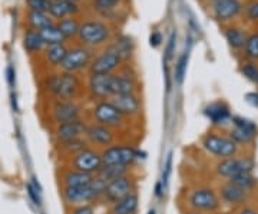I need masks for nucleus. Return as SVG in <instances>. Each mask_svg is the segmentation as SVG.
Here are the masks:
<instances>
[{"label": "nucleus", "mask_w": 258, "mask_h": 214, "mask_svg": "<svg viewBox=\"0 0 258 214\" xmlns=\"http://www.w3.org/2000/svg\"><path fill=\"white\" fill-rule=\"evenodd\" d=\"M68 54V47L64 46V43H59V45H49L46 46L45 50V56L46 61L53 66H60L63 62L64 56Z\"/></svg>", "instance_id": "28"}, {"label": "nucleus", "mask_w": 258, "mask_h": 214, "mask_svg": "<svg viewBox=\"0 0 258 214\" xmlns=\"http://www.w3.org/2000/svg\"><path fill=\"white\" fill-rule=\"evenodd\" d=\"M119 2L120 0H93V6L99 12H108L113 9L115 6H118Z\"/></svg>", "instance_id": "41"}, {"label": "nucleus", "mask_w": 258, "mask_h": 214, "mask_svg": "<svg viewBox=\"0 0 258 214\" xmlns=\"http://www.w3.org/2000/svg\"><path fill=\"white\" fill-rule=\"evenodd\" d=\"M81 106L75 101H60L57 99L52 108V118L59 125L63 122L81 120Z\"/></svg>", "instance_id": "18"}, {"label": "nucleus", "mask_w": 258, "mask_h": 214, "mask_svg": "<svg viewBox=\"0 0 258 214\" xmlns=\"http://www.w3.org/2000/svg\"><path fill=\"white\" fill-rule=\"evenodd\" d=\"M186 64H188V50L182 54V56L178 59L175 66V79L178 84L184 82L185 74H186Z\"/></svg>", "instance_id": "38"}, {"label": "nucleus", "mask_w": 258, "mask_h": 214, "mask_svg": "<svg viewBox=\"0 0 258 214\" xmlns=\"http://www.w3.org/2000/svg\"><path fill=\"white\" fill-rule=\"evenodd\" d=\"M102 166H103V163H102L101 152L98 149L89 148V147L72 157V168L92 174V176L98 174Z\"/></svg>", "instance_id": "10"}, {"label": "nucleus", "mask_w": 258, "mask_h": 214, "mask_svg": "<svg viewBox=\"0 0 258 214\" xmlns=\"http://www.w3.org/2000/svg\"><path fill=\"white\" fill-rule=\"evenodd\" d=\"M85 140L89 144L96 147H109L115 141V132L112 128H108L105 125H101L98 122H93L86 127L85 131Z\"/></svg>", "instance_id": "15"}, {"label": "nucleus", "mask_w": 258, "mask_h": 214, "mask_svg": "<svg viewBox=\"0 0 258 214\" xmlns=\"http://www.w3.org/2000/svg\"><path fill=\"white\" fill-rule=\"evenodd\" d=\"M95 176L83 173L75 168H69L62 174V184L63 187H86L92 183Z\"/></svg>", "instance_id": "23"}, {"label": "nucleus", "mask_w": 258, "mask_h": 214, "mask_svg": "<svg viewBox=\"0 0 258 214\" xmlns=\"http://www.w3.org/2000/svg\"><path fill=\"white\" fill-rule=\"evenodd\" d=\"M122 62L123 61L120 59V56L109 46L106 50H103L101 55L93 58L89 69H91V74L112 75L116 69H119Z\"/></svg>", "instance_id": "12"}, {"label": "nucleus", "mask_w": 258, "mask_h": 214, "mask_svg": "<svg viewBox=\"0 0 258 214\" xmlns=\"http://www.w3.org/2000/svg\"><path fill=\"white\" fill-rule=\"evenodd\" d=\"M92 118L95 122L105 125L108 128H120L125 124V117L120 114L116 106L109 101H98L92 108Z\"/></svg>", "instance_id": "6"}, {"label": "nucleus", "mask_w": 258, "mask_h": 214, "mask_svg": "<svg viewBox=\"0 0 258 214\" xmlns=\"http://www.w3.org/2000/svg\"><path fill=\"white\" fill-rule=\"evenodd\" d=\"M232 124L234 128L230 131L231 140L234 141L237 145H245L255 140L257 135V125L249 120H245L242 117H232Z\"/></svg>", "instance_id": "11"}, {"label": "nucleus", "mask_w": 258, "mask_h": 214, "mask_svg": "<svg viewBox=\"0 0 258 214\" xmlns=\"http://www.w3.org/2000/svg\"><path fill=\"white\" fill-rule=\"evenodd\" d=\"M66 2H74V3H78L79 0H66Z\"/></svg>", "instance_id": "50"}, {"label": "nucleus", "mask_w": 258, "mask_h": 214, "mask_svg": "<svg viewBox=\"0 0 258 214\" xmlns=\"http://www.w3.org/2000/svg\"><path fill=\"white\" fill-rule=\"evenodd\" d=\"M220 194H221L222 201L228 203V204H242L248 200L249 191L248 190H244L241 187L235 186L232 183H225L222 184L220 188Z\"/></svg>", "instance_id": "21"}, {"label": "nucleus", "mask_w": 258, "mask_h": 214, "mask_svg": "<svg viewBox=\"0 0 258 214\" xmlns=\"http://www.w3.org/2000/svg\"><path fill=\"white\" fill-rule=\"evenodd\" d=\"M37 187L32 186V184H28V193L29 196L32 197V200L35 201V204L40 205V198H39V194H37Z\"/></svg>", "instance_id": "45"}, {"label": "nucleus", "mask_w": 258, "mask_h": 214, "mask_svg": "<svg viewBox=\"0 0 258 214\" xmlns=\"http://www.w3.org/2000/svg\"><path fill=\"white\" fill-rule=\"evenodd\" d=\"M116 110L125 118H134L141 114V99L137 93H126V95H113L109 98Z\"/></svg>", "instance_id": "19"}, {"label": "nucleus", "mask_w": 258, "mask_h": 214, "mask_svg": "<svg viewBox=\"0 0 258 214\" xmlns=\"http://www.w3.org/2000/svg\"><path fill=\"white\" fill-rule=\"evenodd\" d=\"M128 173L129 167H125V166H102V168L96 174V177H99L108 184L116 178L128 176Z\"/></svg>", "instance_id": "27"}, {"label": "nucleus", "mask_w": 258, "mask_h": 214, "mask_svg": "<svg viewBox=\"0 0 258 214\" xmlns=\"http://www.w3.org/2000/svg\"><path fill=\"white\" fill-rule=\"evenodd\" d=\"M205 115L214 125H222L231 120V112L228 105L224 102H212L205 108Z\"/></svg>", "instance_id": "24"}, {"label": "nucleus", "mask_w": 258, "mask_h": 214, "mask_svg": "<svg viewBox=\"0 0 258 214\" xmlns=\"http://www.w3.org/2000/svg\"><path fill=\"white\" fill-rule=\"evenodd\" d=\"M106 188V183L96 177L92 180V183L86 187H63L62 188V198L68 205L78 207L96 201L103 197Z\"/></svg>", "instance_id": "1"}, {"label": "nucleus", "mask_w": 258, "mask_h": 214, "mask_svg": "<svg viewBox=\"0 0 258 214\" xmlns=\"http://www.w3.org/2000/svg\"><path fill=\"white\" fill-rule=\"evenodd\" d=\"M79 12V5L74 3V2H66V0H52L50 2V8H49V15L52 18L62 19L74 18Z\"/></svg>", "instance_id": "22"}, {"label": "nucleus", "mask_w": 258, "mask_h": 214, "mask_svg": "<svg viewBox=\"0 0 258 214\" xmlns=\"http://www.w3.org/2000/svg\"><path fill=\"white\" fill-rule=\"evenodd\" d=\"M29 25L35 30H42V29L47 28L50 25H53L50 15L43 13V12H30L28 15Z\"/></svg>", "instance_id": "32"}, {"label": "nucleus", "mask_w": 258, "mask_h": 214, "mask_svg": "<svg viewBox=\"0 0 258 214\" xmlns=\"http://www.w3.org/2000/svg\"><path fill=\"white\" fill-rule=\"evenodd\" d=\"M241 74L244 75L252 84L258 85V65L255 62H245L241 66Z\"/></svg>", "instance_id": "37"}, {"label": "nucleus", "mask_w": 258, "mask_h": 214, "mask_svg": "<svg viewBox=\"0 0 258 214\" xmlns=\"http://www.w3.org/2000/svg\"><path fill=\"white\" fill-rule=\"evenodd\" d=\"M137 89H138V84L134 75L125 74V72L112 75V96L137 93Z\"/></svg>", "instance_id": "20"}, {"label": "nucleus", "mask_w": 258, "mask_h": 214, "mask_svg": "<svg viewBox=\"0 0 258 214\" xmlns=\"http://www.w3.org/2000/svg\"><path fill=\"white\" fill-rule=\"evenodd\" d=\"M245 99L247 102L251 103L252 106H257L258 108V92H249L245 95Z\"/></svg>", "instance_id": "47"}, {"label": "nucleus", "mask_w": 258, "mask_h": 214, "mask_svg": "<svg viewBox=\"0 0 258 214\" xmlns=\"http://www.w3.org/2000/svg\"><path fill=\"white\" fill-rule=\"evenodd\" d=\"M8 75H9V76H8V79H9V84L12 85L13 84V69H12V68H9V69H8Z\"/></svg>", "instance_id": "49"}, {"label": "nucleus", "mask_w": 258, "mask_h": 214, "mask_svg": "<svg viewBox=\"0 0 258 214\" xmlns=\"http://www.w3.org/2000/svg\"><path fill=\"white\" fill-rule=\"evenodd\" d=\"M151 46L158 47L161 45V42H162V36H161V33L159 32H154L152 35H151Z\"/></svg>", "instance_id": "46"}, {"label": "nucleus", "mask_w": 258, "mask_h": 214, "mask_svg": "<svg viewBox=\"0 0 258 214\" xmlns=\"http://www.w3.org/2000/svg\"><path fill=\"white\" fill-rule=\"evenodd\" d=\"M255 168V161L251 157H231L221 159L217 164V174L221 177L231 180L244 173H252Z\"/></svg>", "instance_id": "8"}, {"label": "nucleus", "mask_w": 258, "mask_h": 214, "mask_svg": "<svg viewBox=\"0 0 258 214\" xmlns=\"http://www.w3.org/2000/svg\"><path fill=\"white\" fill-rule=\"evenodd\" d=\"M111 47L120 56L122 61L131 58V56H132V52H134V43H132L131 39L126 36L119 37L115 43H112Z\"/></svg>", "instance_id": "33"}, {"label": "nucleus", "mask_w": 258, "mask_h": 214, "mask_svg": "<svg viewBox=\"0 0 258 214\" xmlns=\"http://www.w3.org/2000/svg\"><path fill=\"white\" fill-rule=\"evenodd\" d=\"M60 148H62V151H63L66 155L75 157L76 154H79V152H82L85 148H88V141L85 140V138H78V140L68 141V142L60 144Z\"/></svg>", "instance_id": "34"}, {"label": "nucleus", "mask_w": 258, "mask_h": 214, "mask_svg": "<svg viewBox=\"0 0 258 214\" xmlns=\"http://www.w3.org/2000/svg\"><path fill=\"white\" fill-rule=\"evenodd\" d=\"M79 79L75 74L50 75L46 79V89L60 101H74L79 92Z\"/></svg>", "instance_id": "2"}, {"label": "nucleus", "mask_w": 258, "mask_h": 214, "mask_svg": "<svg viewBox=\"0 0 258 214\" xmlns=\"http://www.w3.org/2000/svg\"><path fill=\"white\" fill-rule=\"evenodd\" d=\"M175 39L176 35L175 33H172L171 37H169V40H168V45H166V59H169L172 54H174V49H175Z\"/></svg>", "instance_id": "44"}, {"label": "nucleus", "mask_w": 258, "mask_h": 214, "mask_svg": "<svg viewBox=\"0 0 258 214\" xmlns=\"http://www.w3.org/2000/svg\"><path fill=\"white\" fill-rule=\"evenodd\" d=\"M50 2H52V0H50Z\"/></svg>", "instance_id": "53"}, {"label": "nucleus", "mask_w": 258, "mask_h": 214, "mask_svg": "<svg viewBox=\"0 0 258 214\" xmlns=\"http://www.w3.org/2000/svg\"><path fill=\"white\" fill-rule=\"evenodd\" d=\"M40 36L43 39V43L49 46V45H59V43H64V36L60 33V30L57 29L56 25H50L47 28L39 30Z\"/></svg>", "instance_id": "29"}, {"label": "nucleus", "mask_w": 258, "mask_h": 214, "mask_svg": "<svg viewBox=\"0 0 258 214\" xmlns=\"http://www.w3.org/2000/svg\"><path fill=\"white\" fill-rule=\"evenodd\" d=\"M149 214H155V211H154V210H152V211H149Z\"/></svg>", "instance_id": "52"}, {"label": "nucleus", "mask_w": 258, "mask_h": 214, "mask_svg": "<svg viewBox=\"0 0 258 214\" xmlns=\"http://www.w3.org/2000/svg\"><path fill=\"white\" fill-rule=\"evenodd\" d=\"M135 191V186H134V181L129 176H123V177L116 178L111 183L106 184V188H105V193H103V200L108 201L109 204H113L116 203L118 200L126 197L131 193Z\"/></svg>", "instance_id": "14"}, {"label": "nucleus", "mask_w": 258, "mask_h": 214, "mask_svg": "<svg viewBox=\"0 0 258 214\" xmlns=\"http://www.w3.org/2000/svg\"><path fill=\"white\" fill-rule=\"evenodd\" d=\"M228 181L235 184V186L241 187V188H244V190H248V191L257 186V178L252 176V173H244V174H240L237 177L231 178Z\"/></svg>", "instance_id": "36"}, {"label": "nucleus", "mask_w": 258, "mask_h": 214, "mask_svg": "<svg viewBox=\"0 0 258 214\" xmlns=\"http://www.w3.org/2000/svg\"><path fill=\"white\" fill-rule=\"evenodd\" d=\"M185 214H200L198 211H192V213H185Z\"/></svg>", "instance_id": "51"}, {"label": "nucleus", "mask_w": 258, "mask_h": 214, "mask_svg": "<svg viewBox=\"0 0 258 214\" xmlns=\"http://www.w3.org/2000/svg\"><path fill=\"white\" fill-rule=\"evenodd\" d=\"M188 203L198 213H211L218 210L220 197L210 187H200L189 194Z\"/></svg>", "instance_id": "9"}, {"label": "nucleus", "mask_w": 258, "mask_h": 214, "mask_svg": "<svg viewBox=\"0 0 258 214\" xmlns=\"http://www.w3.org/2000/svg\"><path fill=\"white\" fill-rule=\"evenodd\" d=\"M92 50L86 46H76L68 49V54L64 56L63 62L60 65L62 72L76 74L83 69L89 68L92 64Z\"/></svg>", "instance_id": "7"}, {"label": "nucleus", "mask_w": 258, "mask_h": 214, "mask_svg": "<svg viewBox=\"0 0 258 214\" xmlns=\"http://www.w3.org/2000/svg\"><path fill=\"white\" fill-rule=\"evenodd\" d=\"M86 124L81 120H75V121L63 122L56 125L55 130V138L57 140L59 144H63L68 141L78 140V138H83L85 137V131H86Z\"/></svg>", "instance_id": "17"}, {"label": "nucleus", "mask_w": 258, "mask_h": 214, "mask_svg": "<svg viewBox=\"0 0 258 214\" xmlns=\"http://www.w3.org/2000/svg\"><path fill=\"white\" fill-rule=\"evenodd\" d=\"M26 5L30 12H43L47 13L50 8V0H26Z\"/></svg>", "instance_id": "39"}, {"label": "nucleus", "mask_w": 258, "mask_h": 214, "mask_svg": "<svg viewBox=\"0 0 258 214\" xmlns=\"http://www.w3.org/2000/svg\"><path fill=\"white\" fill-rule=\"evenodd\" d=\"M244 54H245V58L251 62L258 61V32L248 35L245 46H244Z\"/></svg>", "instance_id": "35"}, {"label": "nucleus", "mask_w": 258, "mask_h": 214, "mask_svg": "<svg viewBox=\"0 0 258 214\" xmlns=\"http://www.w3.org/2000/svg\"><path fill=\"white\" fill-rule=\"evenodd\" d=\"M56 26L60 30V33L63 35L64 39H72V37L79 35L81 23L75 18H66L59 20V23Z\"/></svg>", "instance_id": "30"}, {"label": "nucleus", "mask_w": 258, "mask_h": 214, "mask_svg": "<svg viewBox=\"0 0 258 214\" xmlns=\"http://www.w3.org/2000/svg\"><path fill=\"white\" fill-rule=\"evenodd\" d=\"M113 75V74H112ZM112 75L91 74L88 89L91 96L98 101H106L112 96Z\"/></svg>", "instance_id": "16"}, {"label": "nucleus", "mask_w": 258, "mask_h": 214, "mask_svg": "<svg viewBox=\"0 0 258 214\" xmlns=\"http://www.w3.org/2000/svg\"><path fill=\"white\" fill-rule=\"evenodd\" d=\"M171 171H172V154L168 155L165 163V170H164V176H162V186L166 187L169 183V177H171Z\"/></svg>", "instance_id": "42"}, {"label": "nucleus", "mask_w": 258, "mask_h": 214, "mask_svg": "<svg viewBox=\"0 0 258 214\" xmlns=\"http://www.w3.org/2000/svg\"><path fill=\"white\" fill-rule=\"evenodd\" d=\"M79 40L82 46L96 47L106 43L111 37V29L101 20L83 22L79 29Z\"/></svg>", "instance_id": "3"}, {"label": "nucleus", "mask_w": 258, "mask_h": 214, "mask_svg": "<svg viewBox=\"0 0 258 214\" xmlns=\"http://www.w3.org/2000/svg\"><path fill=\"white\" fill-rule=\"evenodd\" d=\"M71 214H95V208L91 204L78 205V207L72 208Z\"/></svg>", "instance_id": "43"}, {"label": "nucleus", "mask_w": 258, "mask_h": 214, "mask_svg": "<svg viewBox=\"0 0 258 214\" xmlns=\"http://www.w3.org/2000/svg\"><path fill=\"white\" fill-rule=\"evenodd\" d=\"M240 0H211V15L217 22H230L242 12Z\"/></svg>", "instance_id": "13"}, {"label": "nucleus", "mask_w": 258, "mask_h": 214, "mask_svg": "<svg viewBox=\"0 0 258 214\" xmlns=\"http://www.w3.org/2000/svg\"><path fill=\"white\" fill-rule=\"evenodd\" d=\"M103 166H125L131 167L139 159V151L129 144H112L101 152Z\"/></svg>", "instance_id": "4"}, {"label": "nucleus", "mask_w": 258, "mask_h": 214, "mask_svg": "<svg viewBox=\"0 0 258 214\" xmlns=\"http://www.w3.org/2000/svg\"><path fill=\"white\" fill-rule=\"evenodd\" d=\"M23 46L29 52H39L42 47L45 46L43 43V39L40 36L39 30H35V29H30L26 32L25 35V39H23Z\"/></svg>", "instance_id": "31"}, {"label": "nucleus", "mask_w": 258, "mask_h": 214, "mask_svg": "<svg viewBox=\"0 0 258 214\" xmlns=\"http://www.w3.org/2000/svg\"><path fill=\"white\" fill-rule=\"evenodd\" d=\"M240 214H258L257 210H254V208H251V207H244V208H241Z\"/></svg>", "instance_id": "48"}, {"label": "nucleus", "mask_w": 258, "mask_h": 214, "mask_svg": "<svg viewBox=\"0 0 258 214\" xmlns=\"http://www.w3.org/2000/svg\"><path fill=\"white\" fill-rule=\"evenodd\" d=\"M224 36H225V40L228 42V45L232 49L240 50V49H244V46H245L248 35L245 32H242L241 29L235 28V26H230V28L224 29Z\"/></svg>", "instance_id": "26"}, {"label": "nucleus", "mask_w": 258, "mask_h": 214, "mask_svg": "<svg viewBox=\"0 0 258 214\" xmlns=\"http://www.w3.org/2000/svg\"><path fill=\"white\" fill-rule=\"evenodd\" d=\"M244 15L251 22H258V0H252L244 6Z\"/></svg>", "instance_id": "40"}, {"label": "nucleus", "mask_w": 258, "mask_h": 214, "mask_svg": "<svg viewBox=\"0 0 258 214\" xmlns=\"http://www.w3.org/2000/svg\"><path fill=\"white\" fill-rule=\"evenodd\" d=\"M203 147L207 152H210V154L221 159L235 157L238 152V145L231 140L230 137L218 135L214 132H210L204 137Z\"/></svg>", "instance_id": "5"}, {"label": "nucleus", "mask_w": 258, "mask_h": 214, "mask_svg": "<svg viewBox=\"0 0 258 214\" xmlns=\"http://www.w3.org/2000/svg\"><path fill=\"white\" fill-rule=\"evenodd\" d=\"M139 196L134 191L126 197L118 200L116 203L111 204L109 214H135L138 210Z\"/></svg>", "instance_id": "25"}]
</instances>
